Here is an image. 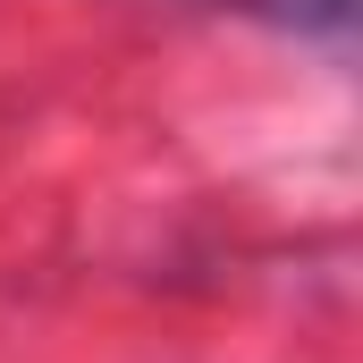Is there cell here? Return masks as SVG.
Instances as JSON below:
<instances>
[{
    "label": "cell",
    "mask_w": 363,
    "mask_h": 363,
    "mask_svg": "<svg viewBox=\"0 0 363 363\" xmlns=\"http://www.w3.org/2000/svg\"><path fill=\"white\" fill-rule=\"evenodd\" d=\"M211 9H237V17H262L279 34H313V43H347L363 17V0H211Z\"/></svg>",
    "instance_id": "1"
}]
</instances>
